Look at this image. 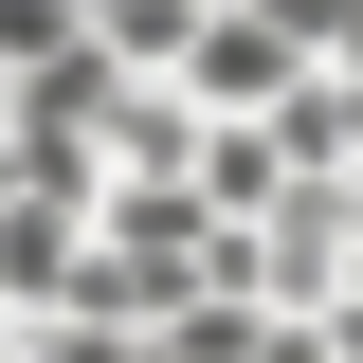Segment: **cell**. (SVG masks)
<instances>
[{
	"mask_svg": "<svg viewBox=\"0 0 363 363\" xmlns=\"http://www.w3.org/2000/svg\"><path fill=\"white\" fill-rule=\"evenodd\" d=\"M164 91L200 109V128H272V109L309 91V37H291L272 0H200V37L164 55Z\"/></svg>",
	"mask_w": 363,
	"mask_h": 363,
	"instance_id": "cell-1",
	"label": "cell"
},
{
	"mask_svg": "<svg viewBox=\"0 0 363 363\" xmlns=\"http://www.w3.org/2000/svg\"><path fill=\"white\" fill-rule=\"evenodd\" d=\"M73 37L109 55V73H164V55L200 37V0H73Z\"/></svg>",
	"mask_w": 363,
	"mask_h": 363,
	"instance_id": "cell-2",
	"label": "cell"
},
{
	"mask_svg": "<svg viewBox=\"0 0 363 363\" xmlns=\"http://www.w3.org/2000/svg\"><path fill=\"white\" fill-rule=\"evenodd\" d=\"M18 363H145V327H91V309H37Z\"/></svg>",
	"mask_w": 363,
	"mask_h": 363,
	"instance_id": "cell-3",
	"label": "cell"
},
{
	"mask_svg": "<svg viewBox=\"0 0 363 363\" xmlns=\"http://www.w3.org/2000/svg\"><path fill=\"white\" fill-rule=\"evenodd\" d=\"M255 363H327V327H255Z\"/></svg>",
	"mask_w": 363,
	"mask_h": 363,
	"instance_id": "cell-4",
	"label": "cell"
},
{
	"mask_svg": "<svg viewBox=\"0 0 363 363\" xmlns=\"http://www.w3.org/2000/svg\"><path fill=\"white\" fill-rule=\"evenodd\" d=\"M345 218H363V145H345Z\"/></svg>",
	"mask_w": 363,
	"mask_h": 363,
	"instance_id": "cell-5",
	"label": "cell"
}]
</instances>
